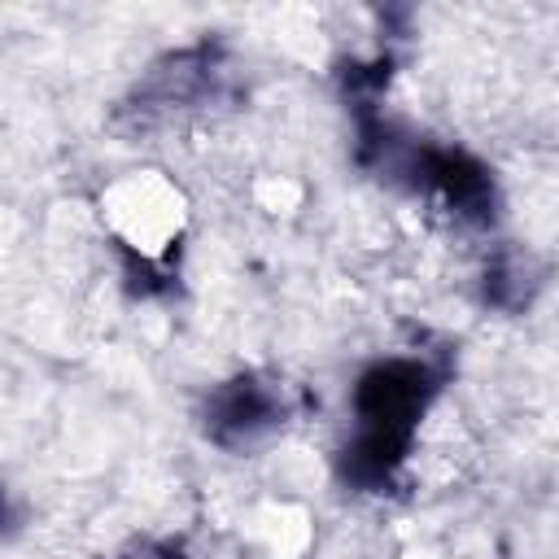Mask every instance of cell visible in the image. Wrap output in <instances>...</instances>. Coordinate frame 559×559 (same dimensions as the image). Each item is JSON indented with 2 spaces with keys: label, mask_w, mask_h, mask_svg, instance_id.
<instances>
[{
  "label": "cell",
  "mask_w": 559,
  "mask_h": 559,
  "mask_svg": "<svg viewBox=\"0 0 559 559\" xmlns=\"http://www.w3.org/2000/svg\"><path fill=\"white\" fill-rule=\"evenodd\" d=\"M288 415V397L275 380L266 376H236L223 380L218 389H210L205 406H201V428L214 445L223 450H240L262 441L266 432H275Z\"/></svg>",
  "instance_id": "7a4b0ae2"
},
{
  "label": "cell",
  "mask_w": 559,
  "mask_h": 559,
  "mask_svg": "<svg viewBox=\"0 0 559 559\" xmlns=\"http://www.w3.org/2000/svg\"><path fill=\"white\" fill-rule=\"evenodd\" d=\"M432 393L437 371L424 358H384L367 367L354 384V441L341 454V476L358 489L389 485Z\"/></svg>",
  "instance_id": "6da1fadb"
},
{
  "label": "cell",
  "mask_w": 559,
  "mask_h": 559,
  "mask_svg": "<svg viewBox=\"0 0 559 559\" xmlns=\"http://www.w3.org/2000/svg\"><path fill=\"white\" fill-rule=\"evenodd\" d=\"M122 559H183L179 550H140V555H122Z\"/></svg>",
  "instance_id": "277c9868"
},
{
  "label": "cell",
  "mask_w": 559,
  "mask_h": 559,
  "mask_svg": "<svg viewBox=\"0 0 559 559\" xmlns=\"http://www.w3.org/2000/svg\"><path fill=\"white\" fill-rule=\"evenodd\" d=\"M214 83V57L210 48H192V52H170L166 61H157L140 87H135V100L131 109L144 118H157L166 109H188L192 100H201Z\"/></svg>",
  "instance_id": "3957f363"
}]
</instances>
